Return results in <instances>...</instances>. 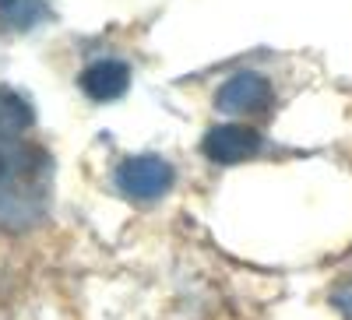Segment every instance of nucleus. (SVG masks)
I'll list each match as a JSON object with an SVG mask.
<instances>
[{"label":"nucleus","mask_w":352,"mask_h":320,"mask_svg":"<svg viewBox=\"0 0 352 320\" xmlns=\"http://www.w3.org/2000/svg\"><path fill=\"white\" fill-rule=\"evenodd\" d=\"M261 148V134L243 127V124H222L212 127L208 137H204V155L219 165H236L243 159H250Z\"/></svg>","instance_id":"3"},{"label":"nucleus","mask_w":352,"mask_h":320,"mask_svg":"<svg viewBox=\"0 0 352 320\" xmlns=\"http://www.w3.org/2000/svg\"><path fill=\"white\" fill-rule=\"evenodd\" d=\"M0 14H4V21L14 25V28H28L46 14V8L39 0H0Z\"/></svg>","instance_id":"5"},{"label":"nucleus","mask_w":352,"mask_h":320,"mask_svg":"<svg viewBox=\"0 0 352 320\" xmlns=\"http://www.w3.org/2000/svg\"><path fill=\"white\" fill-rule=\"evenodd\" d=\"M127 84H131V71L120 60H96V64H88L81 71V89H85L88 99H96V102L120 99L127 92Z\"/></svg>","instance_id":"4"},{"label":"nucleus","mask_w":352,"mask_h":320,"mask_svg":"<svg viewBox=\"0 0 352 320\" xmlns=\"http://www.w3.org/2000/svg\"><path fill=\"white\" fill-rule=\"evenodd\" d=\"M272 106V84L254 71L232 74L215 92V109L222 113H264Z\"/></svg>","instance_id":"2"},{"label":"nucleus","mask_w":352,"mask_h":320,"mask_svg":"<svg viewBox=\"0 0 352 320\" xmlns=\"http://www.w3.org/2000/svg\"><path fill=\"white\" fill-rule=\"evenodd\" d=\"M173 187V165L155 155H138L127 159L116 169V190L134 197V201H155Z\"/></svg>","instance_id":"1"},{"label":"nucleus","mask_w":352,"mask_h":320,"mask_svg":"<svg viewBox=\"0 0 352 320\" xmlns=\"http://www.w3.org/2000/svg\"><path fill=\"white\" fill-rule=\"evenodd\" d=\"M335 299H338V306H342V310L352 317V282H349L345 288H338V296H335Z\"/></svg>","instance_id":"7"},{"label":"nucleus","mask_w":352,"mask_h":320,"mask_svg":"<svg viewBox=\"0 0 352 320\" xmlns=\"http://www.w3.org/2000/svg\"><path fill=\"white\" fill-rule=\"evenodd\" d=\"M0 106H4L0 113L8 116V127H11V130H21V127L32 124V109H28V102H25L18 92L4 89V92H0Z\"/></svg>","instance_id":"6"}]
</instances>
